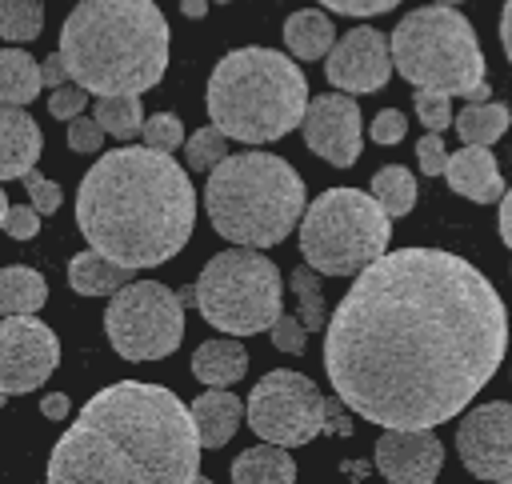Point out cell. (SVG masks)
I'll return each instance as SVG.
<instances>
[{
  "label": "cell",
  "mask_w": 512,
  "mask_h": 484,
  "mask_svg": "<svg viewBox=\"0 0 512 484\" xmlns=\"http://www.w3.org/2000/svg\"><path fill=\"white\" fill-rule=\"evenodd\" d=\"M96 120L108 136L116 140H132L144 132V108L136 92H120V96H96Z\"/></svg>",
  "instance_id": "obj_27"
},
{
  "label": "cell",
  "mask_w": 512,
  "mask_h": 484,
  "mask_svg": "<svg viewBox=\"0 0 512 484\" xmlns=\"http://www.w3.org/2000/svg\"><path fill=\"white\" fill-rule=\"evenodd\" d=\"M500 44H504V56L512 64V0H504V12H500Z\"/></svg>",
  "instance_id": "obj_45"
},
{
  "label": "cell",
  "mask_w": 512,
  "mask_h": 484,
  "mask_svg": "<svg viewBox=\"0 0 512 484\" xmlns=\"http://www.w3.org/2000/svg\"><path fill=\"white\" fill-rule=\"evenodd\" d=\"M444 180L456 196L476 200V204H496L504 196V176H500V164L488 152V144H464L460 152H452Z\"/></svg>",
  "instance_id": "obj_17"
},
{
  "label": "cell",
  "mask_w": 512,
  "mask_h": 484,
  "mask_svg": "<svg viewBox=\"0 0 512 484\" xmlns=\"http://www.w3.org/2000/svg\"><path fill=\"white\" fill-rule=\"evenodd\" d=\"M328 12H340V16H380L388 8H396L400 0H320Z\"/></svg>",
  "instance_id": "obj_41"
},
{
  "label": "cell",
  "mask_w": 512,
  "mask_h": 484,
  "mask_svg": "<svg viewBox=\"0 0 512 484\" xmlns=\"http://www.w3.org/2000/svg\"><path fill=\"white\" fill-rule=\"evenodd\" d=\"M180 12L192 16V20H200V16L208 12V0H180Z\"/></svg>",
  "instance_id": "obj_46"
},
{
  "label": "cell",
  "mask_w": 512,
  "mask_h": 484,
  "mask_svg": "<svg viewBox=\"0 0 512 484\" xmlns=\"http://www.w3.org/2000/svg\"><path fill=\"white\" fill-rule=\"evenodd\" d=\"M288 284H292V292L300 300V320L308 324V332H320L328 324V308H324V292H320V272L304 260L300 268H292Z\"/></svg>",
  "instance_id": "obj_30"
},
{
  "label": "cell",
  "mask_w": 512,
  "mask_h": 484,
  "mask_svg": "<svg viewBox=\"0 0 512 484\" xmlns=\"http://www.w3.org/2000/svg\"><path fill=\"white\" fill-rule=\"evenodd\" d=\"M68 80L96 92H148L168 72V20L152 0H80L60 28Z\"/></svg>",
  "instance_id": "obj_4"
},
{
  "label": "cell",
  "mask_w": 512,
  "mask_h": 484,
  "mask_svg": "<svg viewBox=\"0 0 512 484\" xmlns=\"http://www.w3.org/2000/svg\"><path fill=\"white\" fill-rule=\"evenodd\" d=\"M416 160H420V172H424V176H444V168H448V152H444L440 132H428V136L416 140Z\"/></svg>",
  "instance_id": "obj_39"
},
{
  "label": "cell",
  "mask_w": 512,
  "mask_h": 484,
  "mask_svg": "<svg viewBox=\"0 0 512 484\" xmlns=\"http://www.w3.org/2000/svg\"><path fill=\"white\" fill-rule=\"evenodd\" d=\"M228 132L224 128H216V124H208V128H196L188 140H184V160H188V168L192 172H212L224 156H228Z\"/></svg>",
  "instance_id": "obj_31"
},
{
  "label": "cell",
  "mask_w": 512,
  "mask_h": 484,
  "mask_svg": "<svg viewBox=\"0 0 512 484\" xmlns=\"http://www.w3.org/2000/svg\"><path fill=\"white\" fill-rule=\"evenodd\" d=\"M68 408H72V400H68L64 392H48V396L40 400V412H44L48 420H64V416H68Z\"/></svg>",
  "instance_id": "obj_43"
},
{
  "label": "cell",
  "mask_w": 512,
  "mask_h": 484,
  "mask_svg": "<svg viewBox=\"0 0 512 484\" xmlns=\"http://www.w3.org/2000/svg\"><path fill=\"white\" fill-rule=\"evenodd\" d=\"M4 232L12 240H32L40 232V208L28 200V204H12L8 216H4Z\"/></svg>",
  "instance_id": "obj_38"
},
{
  "label": "cell",
  "mask_w": 512,
  "mask_h": 484,
  "mask_svg": "<svg viewBox=\"0 0 512 484\" xmlns=\"http://www.w3.org/2000/svg\"><path fill=\"white\" fill-rule=\"evenodd\" d=\"M104 332L124 360L172 356L184 340V300L160 280H128L104 308Z\"/></svg>",
  "instance_id": "obj_11"
},
{
  "label": "cell",
  "mask_w": 512,
  "mask_h": 484,
  "mask_svg": "<svg viewBox=\"0 0 512 484\" xmlns=\"http://www.w3.org/2000/svg\"><path fill=\"white\" fill-rule=\"evenodd\" d=\"M8 208H12V204H8V196H4V180H0V228H4V216H8Z\"/></svg>",
  "instance_id": "obj_47"
},
{
  "label": "cell",
  "mask_w": 512,
  "mask_h": 484,
  "mask_svg": "<svg viewBox=\"0 0 512 484\" xmlns=\"http://www.w3.org/2000/svg\"><path fill=\"white\" fill-rule=\"evenodd\" d=\"M272 344L280 352H288V356H304V348H308V324L280 312V320L272 324Z\"/></svg>",
  "instance_id": "obj_34"
},
{
  "label": "cell",
  "mask_w": 512,
  "mask_h": 484,
  "mask_svg": "<svg viewBox=\"0 0 512 484\" xmlns=\"http://www.w3.org/2000/svg\"><path fill=\"white\" fill-rule=\"evenodd\" d=\"M216 4H228V0H216Z\"/></svg>",
  "instance_id": "obj_49"
},
{
  "label": "cell",
  "mask_w": 512,
  "mask_h": 484,
  "mask_svg": "<svg viewBox=\"0 0 512 484\" xmlns=\"http://www.w3.org/2000/svg\"><path fill=\"white\" fill-rule=\"evenodd\" d=\"M444 468V444L432 428H388L376 440V472L392 484H432Z\"/></svg>",
  "instance_id": "obj_16"
},
{
  "label": "cell",
  "mask_w": 512,
  "mask_h": 484,
  "mask_svg": "<svg viewBox=\"0 0 512 484\" xmlns=\"http://www.w3.org/2000/svg\"><path fill=\"white\" fill-rule=\"evenodd\" d=\"M392 216L360 188L320 192L300 220V252L320 276H356L388 252Z\"/></svg>",
  "instance_id": "obj_8"
},
{
  "label": "cell",
  "mask_w": 512,
  "mask_h": 484,
  "mask_svg": "<svg viewBox=\"0 0 512 484\" xmlns=\"http://www.w3.org/2000/svg\"><path fill=\"white\" fill-rule=\"evenodd\" d=\"M76 224L84 240L116 264L156 268L192 240L196 192L172 152L124 144L84 172Z\"/></svg>",
  "instance_id": "obj_3"
},
{
  "label": "cell",
  "mask_w": 512,
  "mask_h": 484,
  "mask_svg": "<svg viewBox=\"0 0 512 484\" xmlns=\"http://www.w3.org/2000/svg\"><path fill=\"white\" fill-rule=\"evenodd\" d=\"M88 88H80V84H64V88H52V100H48V112L56 116V120H76L84 108H88Z\"/></svg>",
  "instance_id": "obj_36"
},
{
  "label": "cell",
  "mask_w": 512,
  "mask_h": 484,
  "mask_svg": "<svg viewBox=\"0 0 512 484\" xmlns=\"http://www.w3.org/2000/svg\"><path fill=\"white\" fill-rule=\"evenodd\" d=\"M44 88L40 64L24 48H0V104H32L36 92Z\"/></svg>",
  "instance_id": "obj_24"
},
{
  "label": "cell",
  "mask_w": 512,
  "mask_h": 484,
  "mask_svg": "<svg viewBox=\"0 0 512 484\" xmlns=\"http://www.w3.org/2000/svg\"><path fill=\"white\" fill-rule=\"evenodd\" d=\"M232 480L236 484H292L296 480V464L288 456L284 444L264 440L260 448H248L232 460Z\"/></svg>",
  "instance_id": "obj_23"
},
{
  "label": "cell",
  "mask_w": 512,
  "mask_h": 484,
  "mask_svg": "<svg viewBox=\"0 0 512 484\" xmlns=\"http://www.w3.org/2000/svg\"><path fill=\"white\" fill-rule=\"evenodd\" d=\"M40 72H44V88H64V80H68V64H64L60 48L40 64Z\"/></svg>",
  "instance_id": "obj_42"
},
{
  "label": "cell",
  "mask_w": 512,
  "mask_h": 484,
  "mask_svg": "<svg viewBox=\"0 0 512 484\" xmlns=\"http://www.w3.org/2000/svg\"><path fill=\"white\" fill-rule=\"evenodd\" d=\"M372 140L376 144H384V148H392V144H400L404 140V132H408V120H404V112H396V108H384V112H376V120H372Z\"/></svg>",
  "instance_id": "obj_40"
},
{
  "label": "cell",
  "mask_w": 512,
  "mask_h": 484,
  "mask_svg": "<svg viewBox=\"0 0 512 484\" xmlns=\"http://www.w3.org/2000/svg\"><path fill=\"white\" fill-rule=\"evenodd\" d=\"M388 40H392V64L412 88L488 100L484 52L476 28L452 4H428L408 12Z\"/></svg>",
  "instance_id": "obj_7"
},
{
  "label": "cell",
  "mask_w": 512,
  "mask_h": 484,
  "mask_svg": "<svg viewBox=\"0 0 512 484\" xmlns=\"http://www.w3.org/2000/svg\"><path fill=\"white\" fill-rule=\"evenodd\" d=\"M192 288H196L200 316L224 336L272 332V324L280 320L284 280H280V268L268 256H260V248L236 244L216 252Z\"/></svg>",
  "instance_id": "obj_9"
},
{
  "label": "cell",
  "mask_w": 512,
  "mask_h": 484,
  "mask_svg": "<svg viewBox=\"0 0 512 484\" xmlns=\"http://www.w3.org/2000/svg\"><path fill=\"white\" fill-rule=\"evenodd\" d=\"M200 428L176 392L120 380L96 392L48 456L52 484H188L200 476Z\"/></svg>",
  "instance_id": "obj_2"
},
{
  "label": "cell",
  "mask_w": 512,
  "mask_h": 484,
  "mask_svg": "<svg viewBox=\"0 0 512 484\" xmlns=\"http://www.w3.org/2000/svg\"><path fill=\"white\" fill-rule=\"evenodd\" d=\"M392 68V40H384V32L368 24L344 32L324 60V76L340 92H380Z\"/></svg>",
  "instance_id": "obj_14"
},
{
  "label": "cell",
  "mask_w": 512,
  "mask_h": 484,
  "mask_svg": "<svg viewBox=\"0 0 512 484\" xmlns=\"http://www.w3.org/2000/svg\"><path fill=\"white\" fill-rule=\"evenodd\" d=\"M248 372V352L240 340L224 336V340H208L192 352V376L212 384V388H228Z\"/></svg>",
  "instance_id": "obj_21"
},
{
  "label": "cell",
  "mask_w": 512,
  "mask_h": 484,
  "mask_svg": "<svg viewBox=\"0 0 512 484\" xmlns=\"http://www.w3.org/2000/svg\"><path fill=\"white\" fill-rule=\"evenodd\" d=\"M496 224H500V240L512 248V188L500 196V216H496Z\"/></svg>",
  "instance_id": "obj_44"
},
{
  "label": "cell",
  "mask_w": 512,
  "mask_h": 484,
  "mask_svg": "<svg viewBox=\"0 0 512 484\" xmlns=\"http://www.w3.org/2000/svg\"><path fill=\"white\" fill-rule=\"evenodd\" d=\"M132 272H136V268L116 264L112 256H104V252H96V248L76 252V256L68 260V284H72V292H80V296H112V292H120V288L132 280Z\"/></svg>",
  "instance_id": "obj_20"
},
{
  "label": "cell",
  "mask_w": 512,
  "mask_h": 484,
  "mask_svg": "<svg viewBox=\"0 0 512 484\" xmlns=\"http://www.w3.org/2000/svg\"><path fill=\"white\" fill-rule=\"evenodd\" d=\"M372 196L388 208V216H408L416 204V176L404 164H384L372 176Z\"/></svg>",
  "instance_id": "obj_28"
},
{
  "label": "cell",
  "mask_w": 512,
  "mask_h": 484,
  "mask_svg": "<svg viewBox=\"0 0 512 484\" xmlns=\"http://www.w3.org/2000/svg\"><path fill=\"white\" fill-rule=\"evenodd\" d=\"M204 208L212 228L248 248L280 244L304 220V180L272 152L224 156L204 188Z\"/></svg>",
  "instance_id": "obj_6"
},
{
  "label": "cell",
  "mask_w": 512,
  "mask_h": 484,
  "mask_svg": "<svg viewBox=\"0 0 512 484\" xmlns=\"http://www.w3.org/2000/svg\"><path fill=\"white\" fill-rule=\"evenodd\" d=\"M344 400H328L308 376L288 372V368H272L256 380V388L248 392V424L260 440L284 444V448H300L308 440H316L320 432L332 436H352V420L344 416Z\"/></svg>",
  "instance_id": "obj_10"
},
{
  "label": "cell",
  "mask_w": 512,
  "mask_h": 484,
  "mask_svg": "<svg viewBox=\"0 0 512 484\" xmlns=\"http://www.w3.org/2000/svg\"><path fill=\"white\" fill-rule=\"evenodd\" d=\"M40 148L44 136L36 120L16 104H0V180H24V172L36 168Z\"/></svg>",
  "instance_id": "obj_18"
},
{
  "label": "cell",
  "mask_w": 512,
  "mask_h": 484,
  "mask_svg": "<svg viewBox=\"0 0 512 484\" xmlns=\"http://www.w3.org/2000/svg\"><path fill=\"white\" fill-rule=\"evenodd\" d=\"M508 352L488 276L444 248H400L356 272L324 336L336 396L380 428H436L464 412Z\"/></svg>",
  "instance_id": "obj_1"
},
{
  "label": "cell",
  "mask_w": 512,
  "mask_h": 484,
  "mask_svg": "<svg viewBox=\"0 0 512 484\" xmlns=\"http://www.w3.org/2000/svg\"><path fill=\"white\" fill-rule=\"evenodd\" d=\"M60 364V340L36 312L4 316L0 320V392H32L40 388Z\"/></svg>",
  "instance_id": "obj_12"
},
{
  "label": "cell",
  "mask_w": 512,
  "mask_h": 484,
  "mask_svg": "<svg viewBox=\"0 0 512 484\" xmlns=\"http://www.w3.org/2000/svg\"><path fill=\"white\" fill-rule=\"evenodd\" d=\"M140 140H144L148 148H160V152H176V148H184V124H180L176 116H168V112H156L152 120H144V132H140Z\"/></svg>",
  "instance_id": "obj_33"
},
{
  "label": "cell",
  "mask_w": 512,
  "mask_h": 484,
  "mask_svg": "<svg viewBox=\"0 0 512 484\" xmlns=\"http://www.w3.org/2000/svg\"><path fill=\"white\" fill-rule=\"evenodd\" d=\"M44 32V4L40 0H0V36L12 44L36 40Z\"/></svg>",
  "instance_id": "obj_29"
},
{
  "label": "cell",
  "mask_w": 512,
  "mask_h": 484,
  "mask_svg": "<svg viewBox=\"0 0 512 484\" xmlns=\"http://www.w3.org/2000/svg\"><path fill=\"white\" fill-rule=\"evenodd\" d=\"M308 80L288 52L236 48L208 76V116L240 144H272L304 124Z\"/></svg>",
  "instance_id": "obj_5"
},
{
  "label": "cell",
  "mask_w": 512,
  "mask_h": 484,
  "mask_svg": "<svg viewBox=\"0 0 512 484\" xmlns=\"http://www.w3.org/2000/svg\"><path fill=\"white\" fill-rule=\"evenodd\" d=\"M104 128H100V120L96 116H76V120H68V148L72 152H100L104 148Z\"/></svg>",
  "instance_id": "obj_35"
},
{
  "label": "cell",
  "mask_w": 512,
  "mask_h": 484,
  "mask_svg": "<svg viewBox=\"0 0 512 484\" xmlns=\"http://www.w3.org/2000/svg\"><path fill=\"white\" fill-rule=\"evenodd\" d=\"M244 412H248V408H244L228 388H212V392L196 396V400H192V420H196V428H200V444H204V448H224V444L236 436Z\"/></svg>",
  "instance_id": "obj_19"
},
{
  "label": "cell",
  "mask_w": 512,
  "mask_h": 484,
  "mask_svg": "<svg viewBox=\"0 0 512 484\" xmlns=\"http://www.w3.org/2000/svg\"><path fill=\"white\" fill-rule=\"evenodd\" d=\"M24 188H28V200L40 208V216H52L56 208H60V184H52L48 176H40L36 168L32 172H24Z\"/></svg>",
  "instance_id": "obj_37"
},
{
  "label": "cell",
  "mask_w": 512,
  "mask_h": 484,
  "mask_svg": "<svg viewBox=\"0 0 512 484\" xmlns=\"http://www.w3.org/2000/svg\"><path fill=\"white\" fill-rule=\"evenodd\" d=\"M416 120L428 128V132H444L448 124H456L452 116V96L448 92H432V88H416Z\"/></svg>",
  "instance_id": "obj_32"
},
{
  "label": "cell",
  "mask_w": 512,
  "mask_h": 484,
  "mask_svg": "<svg viewBox=\"0 0 512 484\" xmlns=\"http://www.w3.org/2000/svg\"><path fill=\"white\" fill-rule=\"evenodd\" d=\"M48 300V284L36 268L28 264H12L0 272V316H24V312H40Z\"/></svg>",
  "instance_id": "obj_25"
},
{
  "label": "cell",
  "mask_w": 512,
  "mask_h": 484,
  "mask_svg": "<svg viewBox=\"0 0 512 484\" xmlns=\"http://www.w3.org/2000/svg\"><path fill=\"white\" fill-rule=\"evenodd\" d=\"M432 4H452V8H456V4H460V0H432Z\"/></svg>",
  "instance_id": "obj_48"
},
{
  "label": "cell",
  "mask_w": 512,
  "mask_h": 484,
  "mask_svg": "<svg viewBox=\"0 0 512 484\" xmlns=\"http://www.w3.org/2000/svg\"><path fill=\"white\" fill-rule=\"evenodd\" d=\"M456 452L480 480L512 484V404H480L456 428Z\"/></svg>",
  "instance_id": "obj_13"
},
{
  "label": "cell",
  "mask_w": 512,
  "mask_h": 484,
  "mask_svg": "<svg viewBox=\"0 0 512 484\" xmlns=\"http://www.w3.org/2000/svg\"><path fill=\"white\" fill-rule=\"evenodd\" d=\"M508 124H512V112L500 100H468L456 112V132L464 144H496L508 132Z\"/></svg>",
  "instance_id": "obj_26"
},
{
  "label": "cell",
  "mask_w": 512,
  "mask_h": 484,
  "mask_svg": "<svg viewBox=\"0 0 512 484\" xmlns=\"http://www.w3.org/2000/svg\"><path fill=\"white\" fill-rule=\"evenodd\" d=\"M300 132H304V144L336 168H352L360 160V108L352 96L328 92L308 100Z\"/></svg>",
  "instance_id": "obj_15"
},
{
  "label": "cell",
  "mask_w": 512,
  "mask_h": 484,
  "mask_svg": "<svg viewBox=\"0 0 512 484\" xmlns=\"http://www.w3.org/2000/svg\"><path fill=\"white\" fill-rule=\"evenodd\" d=\"M284 44L296 60H320L332 52L336 44V28L332 16H324L320 8H300L284 20Z\"/></svg>",
  "instance_id": "obj_22"
}]
</instances>
